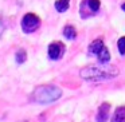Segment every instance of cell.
<instances>
[{"instance_id":"1","label":"cell","mask_w":125,"mask_h":122,"mask_svg":"<svg viewBox=\"0 0 125 122\" xmlns=\"http://www.w3.org/2000/svg\"><path fill=\"white\" fill-rule=\"evenodd\" d=\"M120 74V70L113 65H108V63H101L100 66H86V67L81 68L79 75L85 81H109V79H114Z\"/></svg>"},{"instance_id":"2","label":"cell","mask_w":125,"mask_h":122,"mask_svg":"<svg viewBox=\"0 0 125 122\" xmlns=\"http://www.w3.org/2000/svg\"><path fill=\"white\" fill-rule=\"evenodd\" d=\"M62 97V90L58 86L54 84H43V86H38L31 94V101L35 103H41V105H47L58 101Z\"/></svg>"},{"instance_id":"3","label":"cell","mask_w":125,"mask_h":122,"mask_svg":"<svg viewBox=\"0 0 125 122\" xmlns=\"http://www.w3.org/2000/svg\"><path fill=\"white\" fill-rule=\"evenodd\" d=\"M41 23H42L41 18H39L38 15L32 14V12L26 14L22 19V30L24 31L26 34H32L41 27Z\"/></svg>"},{"instance_id":"4","label":"cell","mask_w":125,"mask_h":122,"mask_svg":"<svg viewBox=\"0 0 125 122\" xmlns=\"http://www.w3.org/2000/svg\"><path fill=\"white\" fill-rule=\"evenodd\" d=\"M101 1L100 0H82L81 6H79V14H81V18L86 19L89 16H93V15L97 14V11L100 9Z\"/></svg>"},{"instance_id":"5","label":"cell","mask_w":125,"mask_h":122,"mask_svg":"<svg viewBox=\"0 0 125 122\" xmlns=\"http://www.w3.org/2000/svg\"><path fill=\"white\" fill-rule=\"evenodd\" d=\"M65 52V44L62 42H52L49 44V58L51 60H58Z\"/></svg>"},{"instance_id":"6","label":"cell","mask_w":125,"mask_h":122,"mask_svg":"<svg viewBox=\"0 0 125 122\" xmlns=\"http://www.w3.org/2000/svg\"><path fill=\"white\" fill-rule=\"evenodd\" d=\"M104 48H105V44H104V42L101 40V39H97V40H94V42H93V43L89 46V48H87V54L98 56V55H100V52L102 51Z\"/></svg>"},{"instance_id":"7","label":"cell","mask_w":125,"mask_h":122,"mask_svg":"<svg viewBox=\"0 0 125 122\" xmlns=\"http://www.w3.org/2000/svg\"><path fill=\"white\" fill-rule=\"evenodd\" d=\"M109 111H110V105L109 103H102L98 107V113H97V121H108L109 118Z\"/></svg>"},{"instance_id":"8","label":"cell","mask_w":125,"mask_h":122,"mask_svg":"<svg viewBox=\"0 0 125 122\" xmlns=\"http://www.w3.org/2000/svg\"><path fill=\"white\" fill-rule=\"evenodd\" d=\"M113 122H125V106H120L116 109L113 117H112Z\"/></svg>"},{"instance_id":"9","label":"cell","mask_w":125,"mask_h":122,"mask_svg":"<svg viewBox=\"0 0 125 122\" xmlns=\"http://www.w3.org/2000/svg\"><path fill=\"white\" fill-rule=\"evenodd\" d=\"M54 7L58 12L63 14V12H66L69 9V7H70V0H57Z\"/></svg>"},{"instance_id":"10","label":"cell","mask_w":125,"mask_h":122,"mask_svg":"<svg viewBox=\"0 0 125 122\" xmlns=\"http://www.w3.org/2000/svg\"><path fill=\"white\" fill-rule=\"evenodd\" d=\"M63 35H65V38H67L69 40H74V39L77 38V31L73 26L69 24L63 28Z\"/></svg>"},{"instance_id":"11","label":"cell","mask_w":125,"mask_h":122,"mask_svg":"<svg viewBox=\"0 0 125 122\" xmlns=\"http://www.w3.org/2000/svg\"><path fill=\"white\" fill-rule=\"evenodd\" d=\"M97 58H98V62L100 63H108L109 60H110V52H109V50L105 47V48L100 52V55H98Z\"/></svg>"},{"instance_id":"12","label":"cell","mask_w":125,"mask_h":122,"mask_svg":"<svg viewBox=\"0 0 125 122\" xmlns=\"http://www.w3.org/2000/svg\"><path fill=\"white\" fill-rule=\"evenodd\" d=\"M15 59H16V63H18V65H23V63L27 60V52H26L24 50H19V51L16 52V56H15Z\"/></svg>"},{"instance_id":"13","label":"cell","mask_w":125,"mask_h":122,"mask_svg":"<svg viewBox=\"0 0 125 122\" xmlns=\"http://www.w3.org/2000/svg\"><path fill=\"white\" fill-rule=\"evenodd\" d=\"M117 47H118V52L124 56L125 55V36H121L117 42Z\"/></svg>"},{"instance_id":"14","label":"cell","mask_w":125,"mask_h":122,"mask_svg":"<svg viewBox=\"0 0 125 122\" xmlns=\"http://www.w3.org/2000/svg\"><path fill=\"white\" fill-rule=\"evenodd\" d=\"M121 8H122V9H124V11H125V3H124V4H122V6H121Z\"/></svg>"}]
</instances>
